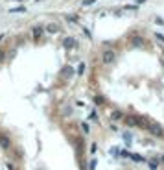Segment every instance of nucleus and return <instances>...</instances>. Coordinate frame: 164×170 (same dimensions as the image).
I'll return each mask as SVG.
<instances>
[{
    "label": "nucleus",
    "instance_id": "1",
    "mask_svg": "<svg viewBox=\"0 0 164 170\" xmlns=\"http://www.w3.org/2000/svg\"><path fill=\"white\" fill-rule=\"evenodd\" d=\"M146 131L151 133L153 137H162V135H164L162 126H161V124H157V122H153V120H150V124H148V128H146Z\"/></svg>",
    "mask_w": 164,
    "mask_h": 170
},
{
    "label": "nucleus",
    "instance_id": "2",
    "mask_svg": "<svg viewBox=\"0 0 164 170\" xmlns=\"http://www.w3.org/2000/svg\"><path fill=\"white\" fill-rule=\"evenodd\" d=\"M114 59H116V52H114V50L105 48L102 52V63L103 65H111V63H114Z\"/></svg>",
    "mask_w": 164,
    "mask_h": 170
},
{
    "label": "nucleus",
    "instance_id": "3",
    "mask_svg": "<svg viewBox=\"0 0 164 170\" xmlns=\"http://www.w3.org/2000/svg\"><path fill=\"white\" fill-rule=\"evenodd\" d=\"M0 146L4 150H11V139H9L6 133H0Z\"/></svg>",
    "mask_w": 164,
    "mask_h": 170
},
{
    "label": "nucleus",
    "instance_id": "4",
    "mask_svg": "<svg viewBox=\"0 0 164 170\" xmlns=\"http://www.w3.org/2000/svg\"><path fill=\"white\" fill-rule=\"evenodd\" d=\"M43 32H44V28H43V26H35V28L32 30V35H33V41H35V43L39 41V39H41Z\"/></svg>",
    "mask_w": 164,
    "mask_h": 170
},
{
    "label": "nucleus",
    "instance_id": "5",
    "mask_svg": "<svg viewBox=\"0 0 164 170\" xmlns=\"http://www.w3.org/2000/svg\"><path fill=\"white\" fill-rule=\"evenodd\" d=\"M131 44H133V46H137V48H140V46L146 44V41H144L140 35H133V37H131Z\"/></svg>",
    "mask_w": 164,
    "mask_h": 170
},
{
    "label": "nucleus",
    "instance_id": "6",
    "mask_svg": "<svg viewBox=\"0 0 164 170\" xmlns=\"http://www.w3.org/2000/svg\"><path fill=\"white\" fill-rule=\"evenodd\" d=\"M63 44H65V48H76L78 46V39H74V37H67L63 41Z\"/></svg>",
    "mask_w": 164,
    "mask_h": 170
},
{
    "label": "nucleus",
    "instance_id": "7",
    "mask_svg": "<svg viewBox=\"0 0 164 170\" xmlns=\"http://www.w3.org/2000/svg\"><path fill=\"white\" fill-rule=\"evenodd\" d=\"M46 30H48V32H50V33H57V32H61V28H59V24H56V22H50V24H48V26H46Z\"/></svg>",
    "mask_w": 164,
    "mask_h": 170
},
{
    "label": "nucleus",
    "instance_id": "8",
    "mask_svg": "<svg viewBox=\"0 0 164 170\" xmlns=\"http://www.w3.org/2000/svg\"><path fill=\"white\" fill-rule=\"evenodd\" d=\"M111 118H113V120H122V118H126V115H124V113L120 111V109H118V111H113Z\"/></svg>",
    "mask_w": 164,
    "mask_h": 170
},
{
    "label": "nucleus",
    "instance_id": "9",
    "mask_svg": "<svg viewBox=\"0 0 164 170\" xmlns=\"http://www.w3.org/2000/svg\"><path fill=\"white\" fill-rule=\"evenodd\" d=\"M127 157L131 159V161H138V163H146V159H144L142 155H138V153H129Z\"/></svg>",
    "mask_w": 164,
    "mask_h": 170
},
{
    "label": "nucleus",
    "instance_id": "10",
    "mask_svg": "<svg viewBox=\"0 0 164 170\" xmlns=\"http://www.w3.org/2000/svg\"><path fill=\"white\" fill-rule=\"evenodd\" d=\"M67 21H70V22H79V17H78V15H67Z\"/></svg>",
    "mask_w": 164,
    "mask_h": 170
},
{
    "label": "nucleus",
    "instance_id": "11",
    "mask_svg": "<svg viewBox=\"0 0 164 170\" xmlns=\"http://www.w3.org/2000/svg\"><path fill=\"white\" fill-rule=\"evenodd\" d=\"M81 129H83V133H87V135L91 133V126H89L87 122H83V124H81Z\"/></svg>",
    "mask_w": 164,
    "mask_h": 170
},
{
    "label": "nucleus",
    "instance_id": "12",
    "mask_svg": "<svg viewBox=\"0 0 164 170\" xmlns=\"http://www.w3.org/2000/svg\"><path fill=\"white\" fill-rule=\"evenodd\" d=\"M83 72H85V63H79V67H78V76H81Z\"/></svg>",
    "mask_w": 164,
    "mask_h": 170
},
{
    "label": "nucleus",
    "instance_id": "13",
    "mask_svg": "<svg viewBox=\"0 0 164 170\" xmlns=\"http://www.w3.org/2000/svg\"><path fill=\"white\" fill-rule=\"evenodd\" d=\"M26 9L24 8H13V9H9V13H24Z\"/></svg>",
    "mask_w": 164,
    "mask_h": 170
},
{
    "label": "nucleus",
    "instance_id": "14",
    "mask_svg": "<svg viewBox=\"0 0 164 170\" xmlns=\"http://www.w3.org/2000/svg\"><path fill=\"white\" fill-rule=\"evenodd\" d=\"M96 164H98L96 159H91V163H89V168H91V170H96Z\"/></svg>",
    "mask_w": 164,
    "mask_h": 170
},
{
    "label": "nucleus",
    "instance_id": "15",
    "mask_svg": "<svg viewBox=\"0 0 164 170\" xmlns=\"http://www.w3.org/2000/svg\"><path fill=\"white\" fill-rule=\"evenodd\" d=\"M124 139H126V142L129 144V142H131V139H133V137H131V135H129V133H124Z\"/></svg>",
    "mask_w": 164,
    "mask_h": 170
},
{
    "label": "nucleus",
    "instance_id": "16",
    "mask_svg": "<svg viewBox=\"0 0 164 170\" xmlns=\"http://www.w3.org/2000/svg\"><path fill=\"white\" fill-rule=\"evenodd\" d=\"M83 33H85V35H87L89 39H92V33L89 32V28H83Z\"/></svg>",
    "mask_w": 164,
    "mask_h": 170
},
{
    "label": "nucleus",
    "instance_id": "17",
    "mask_svg": "<svg viewBox=\"0 0 164 170\" xmlns=\"http://www.w3.org/2000/svg\"><path fill=\"white\" fill-rule=\"evenodd\" d=\"M91 120L98 122V115H96V111H92V113H91Z\"/></svg>",
    "mask_w": 164,
    "mask_h": 170
},
{
    "label": "nucleus",
    "instance_id": "18",
    "mask_svg": "<svg viewBox=\"0 0 164 170\" xmlns=\"http://www.w3.org/2000/svg\"><path fill=\"white\" fill-rule=\"evenodd\" d=\"M96 0H83V6H92Z\"/></svg>",
    "mask_w": 164,
    "mask_h": 170
},
{
    "label": "nucleus",
    "instance_id": "19",
    "mask_svg": "<svg viewBox=\"0 0 164 170\" xmlns=\"http://www.w3.org/2000/svg\"><path fill=\"white\" fill-rule=\"evenodd\" d=\"M96 150H98V144H96V142L91 144V153H96Z\"/></svg>",
    "mask_w": 164,
    "mask_h": 170
},
{
    "label": "nucleus",
    "instance_id": "20",
    "mask_svg": "<svg viewBox=\"0 0 164 170\" xmlns=\"http://www.w3.org/2000/svg\"><path fill=\"white\" fill-rule=\"evenodd\" d=\"M94 100H96V106H102V104H103V98H100V96H96Z\"/></svg>",
    "mask_w": 164,
    "mask_h": 170
},
{
    "label": "nucleus",
    "instance_id": "21",
    "mask_svg": "<svg viewBox=\"0 0 164 170\" xmlns=\"http://www.w3.org/2000/svg\"><path fill=\"white\" fill-rule=\"evenodd\" d=\"M155 35H157V39H159V41H162V43H164V35H162V33H161V32H157V33H155Z\"/></svg>",
    "mask_w": 164,
    "mask_h": 170
},
{
    "label": "nucleus",
    "instance_id": "22",
    "mask_svg": "<svg viewBox=\"0 0 164 170\" xmlns=\"http://www.w3.org/2000/svg\"><path fill=\"white\" fill-rule=\"evenodd\" d=\"M155 22H157V24H161V26H162V24H164V21H162L161 17H157V19H155Z\"/></svg>",
    "mask_w": 164,
    "mask_h": 170
},
{
    "label": "nucleus",
    "instance_id": "23",
    "mask_svg": "<svg viewBox=\"0 0 164 170\" xmlns=\"http://www.w3.org/2000/svg\"><path fill=\"white\" fill-rule=\"evenodd\" d=\"M4 56H6V54H4V50H0V61L4 59Z\"/></svg>",
    "mask_w": 164,
    "mask_h": 170
},
{
    "label": "nucleus",
    "instance_id": "24",
    "mask_svg": "<svg viewBox=\"0 0 164 170\" xmlns=\"http://www.w3.org/2000/svg\"><path fill=\"white\" fill-rule=\"evenodd\" d=\"M144 2H148V0H137V4H144Z\"/></svg>",
    "mask_w": 164,
    "mask_h": 170
},
{
    "label": "nucleus",
    "instance_id": "25",
    "mask_svg": "<svg viewBox=\"0 0 164 170\" xmlns=\"http://www.w3.org/2000/svg\"><path fill=\"white\" fill-rule=\"evenodd\" d=\"M161 163H164V155H161Z\"/></svg>",
    "mask_w": 164,
    "mask_h": 170
},
{
    "label": "nucleus",
    "instance_id": "26",
    "mask_svg": "<svg viewBox=\"0 0 164 170\" xmlns=\"http://www.w3.org/2000/svg\"><path fill=\"white\" fill-rule=\"evenodd\" d=\"M35 2H41V0H35Z\"/></svg>",
    "mask_w": 164,
    "mask_h": 170
},
{
    "label": "nucleus",
    "instance_id": "27",
    "mask_svg": "<svg viewBox=\"0 0 164 170\" xmlns=\"http://www.w3.org/2000/svg\"><path fill=\"white\" fill-rule=\"evenodd\" d=\"M17 2H19V0H17Z\"/></svg>",
    "mask_w": 164,
    "mask_h": 170
}]
</instances>
